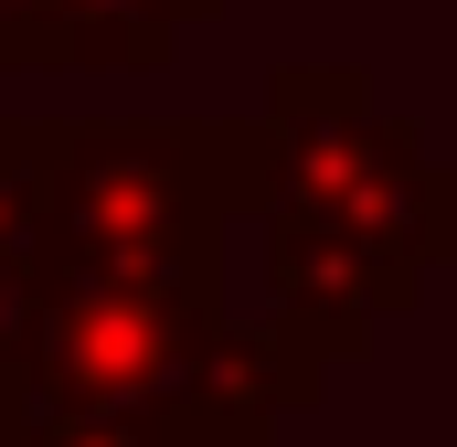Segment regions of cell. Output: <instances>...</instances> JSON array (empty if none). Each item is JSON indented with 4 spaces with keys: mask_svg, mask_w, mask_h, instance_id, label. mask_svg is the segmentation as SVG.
<instances>
[{
    "mask_svg": "<svg viewBox=\"0 0 457 447\" xmlns=\"http://www.w3.org/2000/svg\"><path fill=\"white\" fill-rule=\"evenodd\" d=\"M255 128L277 331L309 341L320 362H351L457 245V160H436L415 117L383 107L361 64H277Z\"/></svg>",
    "mask_w": 457,
    "mask_h": 447,
    "instance_id": "cell-1",
    "label": "cell"
},
{
    "mask_svg": "<svg viewBox=\"0 0 457 447\" xmlns=\"http://www.w3.org/2000/svg\"><path fill=\"white\" fill-rule=\"evenodd\" d=\"M224 0H0V75L32 64H170L192 21H213Z\"/></svg>",
    "mask_w": 457,
    "mask_h": 447,
    "instance_id": "cell-2",
    "label": "cell"
},
{
    "mask_svg": "<svg viewBox=\"0 0 457 447\" xmlns=\"http://www.w3.org/2000/svg\"><path fill=\"white\" fill-rule=\"evenodd\" d=\"M0 447H32V437H21V426H11V416H0Z\"/></svg>",
    "mask_w": 457,
    "mask_h": 447,
    "instance_id": "cell-3",
    "label": "cell"
},
{
    "mask_svg": "<svg viewBox=\"0 0 457 447\" xmlns=\"http://www.w3.org/2000/svg\"><path fill=\"white\" fill-rule=\"evenodd\" d=\"M447 266H457V245H447Z\"/></svg>",
    "mask_w": 457,
    "mask_h": 447,
    "instance_id": "cell-4",
    "label": "cell"
}]
</instances>
